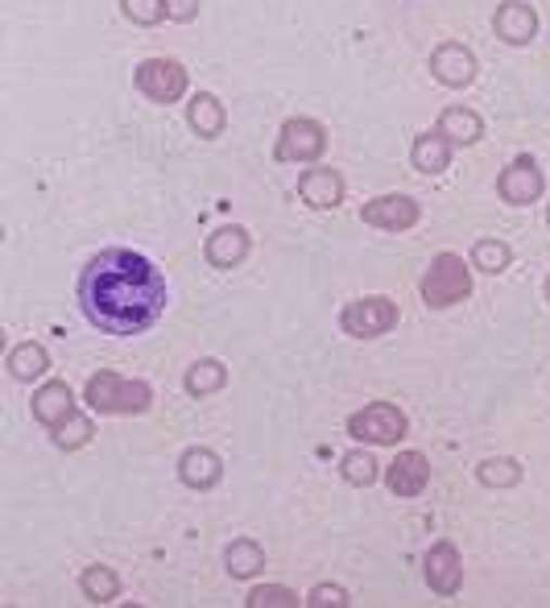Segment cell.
Masks as SVG:
<instances>
[{"mask_svg":"<svg viewBox=\"0 0 550 608\" xmlns=\"http://www.w3.org/2000/svg\"><path fill=\"white\" fill-rule=\"evenodd\" d=\"M79 306L104 335H141L166 311V278L145 253L108 249L79 274Z\"/></svg>","mask_w":550,"mask_h":608,"instance_id":"obj_1","label":"cell"},{"mask_svg":"<svg viewBox=\"0 0 550 608\" xmlns=\"http://www.w3.org/2000/svg\"><path fill=\"white\" fill-rule=\"evenodd\" d=\"M88 406L95 414H145L154 393L145 381H129L120 372H95L88 381Z\"/></svg>","mask_w":550,"mask_h":608,"instance_id":"obj_2","label":"cell"},{"mask_svg":"<svg viewBox=\"0 0 550 608\" xmlns=\"http://www.w3.org/2000/svg\"><path fill=\"white\" fill-rule=\"evenodd\" d=\"M468 294H472V269L456 253H439L431 261V269L422 274V303L435 306V311L463 303Z\"/></svg>","mask_w":550,"mask_h":608,"instance_id":"obj_3","label":"cell"},{"mask_svg":"<svg viewBox=\"0 0 550 608\" xmlns=\"http://www.w3.org/2000/svg\"><path fill=\"white\" fill-rule=\"evenodd\" d=\"M397 324V303L385 299V294H373V299H356L340 311V327L344 335H356V340H376L385 335L389 327Z\"/></svg>","mask_w":550,"mask_h":608,"instance_id":"obj_4","label":"cell"},{"mask_svg":"<svg viewBox=\"0 0 550 608\" xmlns=\"http://www.w3.org/2000/svg\"><path fill=\"white\" fill-rule=\"evenodd\" d=\"M406 427H410L406 414L389 402H373V406H364L348 418V434L360 443H376V447H389L397 439H406Z\"/></svg>","mask_w":550,"mask_h":608,"instance_id":"obj_5","label":"cell"},{"mask_svg":"<svg viewBox=\"0 0 550 608\" xmlns=\"http://www.w3.org/2000/svg\"><path fill=\"white\" fill-rule=\"evenodd\" d=\"M132 79H137V91L154 104H175L187 96V66L175 59H145Z\"/></svg>","mask_w":550,"mask_h":608,"instance_id":"obj_6","label":"cell"},{"mask_svg":"<svg viewBox=\"0 0 550 608\" xmlns=\"http://www.w3.org/2000/svg\"><path fill=\"white\" fill-rule=\"evenodd\" d=\"M323 150H328V129L319 121H310V116H290L282 125L273 157L278 162H319Z\"/></svg>","mask_w":550,"mask_h":608,"instance_id":"obj_7","label":"cell"},{"mask_svg":"<svg viewBox=\"0 0 550 608\" xmlns=\"http://www.w3.org/2000/svg\"><path fill=\"white\" fill-rule=\"evenodd\" d=\"M360 219L373 228H385V232H406L422 219V207L410 195H376L373 203H364Z\"/></svg>","mask_w":550,"mask_h":608,"instance_id":"obj_8","label":"cell"},{"mask_svg":"<svg viewBox=\"0 0 550 608\" xmlns=\"http://www.w3.org/2000/svg\"><path fill=\"white\" fill-rule=\"evenodd\" d=\"M542 187H547V182H542V170H538V162L526 157V153L513 157L506 170H501V182H497L501 199H506V203H517V207H522V203H534V199L542 195Z\"/></svg>","mask_w":550,"mask_h":608,"instance_id":"obj_9","label":"cell"},{"mask_svg":"<svg viewBox=\"0 0 550 608\" xmlns=\"http://www.w3.org/2000/svg\"><path fill=\"white\" fill-rule=\"evenodd\" d=\"M344 178H340V170H331V166H315V170H307L303 178H298V199L307 203V207H315V212H331V207H340L344 203Z\"/></svg>","mask_w":550,"mask_h":608,"instance_id":"obj_10","label":"cell"},{"mask_svg":"<svg viewBox=\"0 0 550 608\" xmlns=\"http://www.w3.org/2000/svg\"><path fill=\"white\" fill-rule=\"evenodd\" d=\"M426 584L439 596H456L463 584V559L456 543H435L426 550Z\"/></svg>","mask_w":550,"mask_h":608,"instance_id":"obj_11","label":"cell"},{"mask_svg":"<svg viewBox=\"0 0 550 608\" xmlns=\"http://www.w3.org/2000/svg\"><path fill=\"white\" fill-rule=\"evenodd\" d=\"M431 75H435L443 87H468L476 79V54L460 42H443L439 50L431 54Z\"/></svg>","mask_w":550,"mask_h":608,"instance_id":"obj_12","label":"cell"},{"mask_svg":"<svg viewBox=\"0 0 550 608\" xmlns=\"http://www.w3.org/2000/svg\"><path fill=\"white\" fill-rule=\"evenodd\" d=\"M426 480H431V464H426L422 452H401L385 468V484H389L394 497H419L422 489H426Z\"/></svg>","mask_w":550,"mask_h":608,"instance_id":"obj_13","label":"cell"},{"mask_svg":"<svg viewBox=\"0 0 550 608\" xmlns=\"http://www.w3.org/2000/svg\"><path fill=\"white\" fill-rule=\"evenodd\" d=\"M493 29H497L501 42L526 46V42H534V34H538V13L529 9L526 0H506V4L497 9V17H493Z\"/></svg>","mask_w":550,"mask_h":608,"instance_id":"obj_14","label":"cell"},{"mask_svg":"<svg viewBox=\"0 0 550 608\" xmlns=\"http://www.w3.org/2000/svg\"><path fill=\"white\" fill-rule=\"evenodd\" d=\"M178 480L187 489H216L223 480V464L212 447H187L178 459Z\"/></svg>","mask_w":550,"mask_h":608,"instance_id":"obj_15","label":"cell"},{"mask_svg":"<svg viewBox=\"0 0 550 608\" xmlns=\"http://www.w3.org/2000/svg\"><path fill=\"white\" fill-rule=\"evenodd\" d=\"M75 414V393H71V385L66 381H46L42 390L34 393V418L42 422V427H59V422H66Z\"/></svg>","mask_w":550,"mask_h":608,"instance_id":"obj_16","label":"cell"},{"mask_svg":"<svg viewBox=\"0 0 550 608\" xmlns=\"http://www.w3.org/2000/svg\"><path fill=\"white\" fill-rule=\"evenodd\" d=\"M244 257H248V232H244L241 224H228V228L207 237V261H212L216 269H232V265H241Z\"/></svg>","mask_w":550,"mask_h":608,"instance_id":"obj_17","label":"cell"},{"mask_svg":"<svg viewBox=\"0 0 550 608\" xmlns=\"http://www.w3.org/2000/svg\"><path fill=\"white\" fill-rule=\"evenodd\" d=\"M187 125L199 132V137H220L223 125H228V112H223V104L212 96V91H195L191 96V104H187Z\"/></svg>","mask_w":550,"mask_h":608,"instance_id":"obj_18","label":"cell"},{"mask_svg":"<svg viewBox=\"0 0 550 608\" xmlns=\"http://www.w3.org/2000/svg\"><path fill=\"white\" fill-rule=\"evenodd\" d=\"M410 162H414V170H422V174H443L451 166V141H447L439 129L419 132V137H414V150H410Z\"/></svg>","mask_w":550,"mask_h":608,"instance_id":"obj_19","label":"cell"},{"mask_svg":"<svg viewBox=\"0 0 550 608\" xmlns=\"http://www.w3.org/2000/svg\"><path fill=\"white\" fill-rule=\"evenodd\" d=\"M439 132L451 141V145H476L481 141V132H485V125H481V116L472 109H447L439 116Z\"/></svg>","mask_w":550,"mask_h":608,"instance_id":"obj_20","label":"cell"},{"mask_svg":"<svg viewBox=\"0 0 550 608\" xmlns=\"http://www.w3.org/2000/svg\"><path fill=\"white\" fill-rule=\"evenodd\" d=\"M9 372H13V381H38L50 372V352L42 344H17L9 352Z\"/></svg>","mask_w":550,"mask_h":608,"instance_id":"obj_21","label":"cell"},{"mask_svg":"<svg viewBox=\"0 0 550 608\" xmlns=\"http://www.w3.org/2000/svg\"><path fill=\"white\" fill-rule=\"evenodd\" d=\"M223 563H228V575H232V580H253L265 567V550L253 543V539H236V543L228 546Z\"/></svg>","mask_w":550,"mask_h":608,"instance_id":"obj_22","label":"cell"},{"mask_svg":"<svg viewBox=\"0 0 550 608\" xmlns=\"http://www.w3.org/2000/svg\"><path fill=\"white\" fill-rule=\"evenodd\" d=\"M182 385L191 397H207V393H220L228 385V369H223L220 360H195L187 377H182Z\"/></svg>","mask_w":550,"mask_h":608,"instance_id":"obj_23","label":"cell"},{"mask_svg":"<svg viewBox=\"0 0 550 608\" xmlns=\"http://www.w3.org/2000/svg\"><path fill=\"white\" fill-rule=\"evenodd\" d=\"M79 587H84V596H88L91 605H108V600H116V592H120V580H116L112 567H88L79 575Z\"/></svg>","mask_w":550,"mask_h":608,"instance_id":"obj_24","label":"cell"},{"mask_svg":"<svg viewBox=\"0 0 550 608\" xmlns=\"http://www.w3.org/2000/svg\"><path fill=\"white\" fill-rule=\"evenodd\" d=\"M476 480H481L485 489H513V484L522 480V468H517V459L493 456V459H485V464L476 468Z\"/></svg>","mask_w":550,"mask_h":608,"instance_id":"obj_25","label":"cell"},{"mask_svg":"<svg viewBox=\"0 0 550 608\" xmlns=\"http://www.w3.org/2000/svg\"><path fill=\"white\" fill-rule=\"evenodd\" d=\"M509 261H513V249L506 240H476V249H472V265L481 274H506Z\"/></svg>","mask_w":550,"mask_h":608,"instance_id":"obj_26","label":"cell"},{"mask_svg":"<svg viewBox=\"0 0 550 608\" xmlns=\"http://www.w3.org/2000/svg\"><path fill=\"white\" fill-rule=\"evenodd\" d=\"M340 472H344V480L356 484V489H369V484H376V477H381V464H376L369 452H348V456L340 459Z\"/></svg>","mask_w":550,"mask_h":608,"instance_id":"obj_27","label":"cell"},{"mask_svg":"<svg viewBox=\"0 0 550 608\" xmlns=\"http://www.w3.org/2000/svg\"><path fill=\"white\" fill-rule=\"evenodd\" d=\"M91 434H95L91 431V418H84V414H71L66 422L54 427V443H59L63 452H75V447H84V443H88Z\"/></svg>","mask_w":550,"mask_h":608,"instance_id":"obj_28","label":"cell"},{"mask_svg":"<svg viewBox=\"0 0 550 608\" xmlns=\"http://www.w3.org/2000/svg\"><path fill=\"white\" fill-rule=\"evenodd\" d=\"M244 605H248V608H294V605H298V596H294L290 587L269 584V587H253Z\"/></svg>","mask_w":550,"mask_h":608,"instance_id":"obj_29","label":"cell"},{"mask_svg":"<svg viewBox=\"0 0 550 608\" xmlns=\"http://www.w3.org/2000/svg\"><path fill=\"white\" fill-rule=\"evenodd\" d=\"M120 9L132 25H157L166 17V0H120Z\"/></svg>","mask_w":550,"mask_h":608,"instance_id":"obj_30","label":"cell"},{"mask_svg":"<svg viewBox=\"0 0 550 608\" xmlns=\"http://www.w3.org/2000/svg\"><path fill=\"white\" fill-rule=\"evenodd\" d=\"M307 605L310 608H348L353 600H348V592L340 584H315L307 596Z\"/></svg>","mask_w":550,"mask_h":608,"instance_id":"obj_31","label":"cell"},{"mask_svg":"<svg viewBox=\"0 0 550 608\" xmlns=\"http://www.w3.org/2000/svg\"><path fill=\"white\" fill-rule=\"evenodd\" d=\"M199 0H166V17L170 22H195Z\"/></svg>","mask_w":550,"mask_h":608,"instance_id":"obj_32","label":"cell"},{"mask_svg":"<svg viewBox=\"0 0 550 608\" xmlns=\"http://www.w3.org/2000/svg\"><path fill=\"white\" fill-rule=\"evenodd\" d=\"M547 303H550V278H547Z\"/></svg>","mask_w":550,"mask_h":608,"instance_id":"obj_33","label":"cell"},{"mask_svg":"<svg viewBox=\"0 0 550 608\" xmlns=\"http://www.w3.org/2000/svg\"><path fill=\"white\" fill-rule=\"evenodd\" d=\"M547 224H550V212H547Z\"/></svg>","mask_w":550,"mask_h":608,"instance_id":"obj_34","label":"cell"}]
</instances>
